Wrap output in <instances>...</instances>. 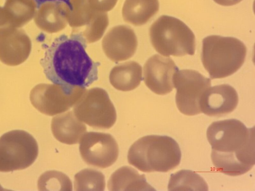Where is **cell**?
<instances>
[{"label": "cell", "instance_id": "cell-1", "mask_svg": "<svg viewBox=\"0 0 255 191\" xmlns=\"http://www.w3.org/2000/svg\"><path fill=\"white\" fill-rule=\"evenodd\" d=\"M86 44L78 33L56 38L40 60L46 78L55 84L84 88L97 81L100 64L87 54Z\"/></svg>", "mask_w": 255, "mask_h": 191}, {"label": "cell", "instance_id": "cell-2", "mask_svg": "<svg viewBox=\"0 0 255 191\" xmlns=\"http://www.w3.org/2000/svg\"><path fill=\"white\" fill-rule=\"evenodd\" d=\"M207 138L212 146L211 159L216 170L237 176L249 171L255 163L254 128L229 119L212 122Z\"/></svg>", "mask_w": 255, "mask_h": 191}, {"label": "cell", "instance_id": "cell-3", "mask_svg": "<svg viewBox=\"0 0 255 191\" xmlns=\"http://www.w3.org/2000/svg\"><path fill=\"white\" fill-rule=\"evenodd\" d=\"M181 158L178 144L166 135L143 136L130 146L128 154L129 164L146 173L168 172L179 165Z\"/></svg>", "mask_w": 255, "mask_h": 191}, {"label": "cell", "instance_id": "cell-4", "mask_svg": "<svg viewBox=\"0 0 255 191\" xmlns=\"http://www.w3.org/2000/svg\"><path fill=\"white\" fill-rule=\"evenodd\" d=\"M246 54L245 45L235 37L214 35L202 41L201 60L212 79L235 73L244 64Z\"/></svg>", "mask_w": 255, "mask_h": 191}, {"label": "cell", "instance_id": "cell-5", "mask_svg": "<svg viewBox=\"0 0 255 191\" xmlns=\"http://www.w3.org/2000/svg\"><path fill=\"white\" fill-rule=\"evenodd\" d=\"M151 43L159 54L169 56L193 55L195 37L192 31L181 20L162 15L149 28Z\"/></svg>", "mask_w": 255, "mask_h": 191}, {"label": "cell", "instance_id": "cell-6", "mask_svg": "<svg viewBox=\"0 0 255 191\" xmlns=\"http://www.w3.org/2000/svg\"><path fill=\"white\" fill-rule=\"evenodd\" d=\"M38 154L37 142L31 134L21 130L6 132L0 137V172L24 169Z\"/></svg>", "mask_w": 255, "mask_h": 191}, {"label": "cell", "instance_id": "cell-7", "mask_svg": "<svg viewBox=\"0 0 255 191\" xmlns=\"http://www.w3.org/2000/svg\"><path fill=\"white\" fill-rule=\"evenodd\" d=\"M74 113L93 128L109 129L115 124L117 113L107 92L100 88L86 90L74 105Z\"/></svg>", "mask_w": 255, "mask_h": 191}, {"label": "cell", "instance_id": "cell-8", "mask_svg": "<svg viewBox=\"0 0 255 191\" xmlns=\"http://www.w3.org/2000/svg\"><path fill=\"white\" fill-rule=\"evenodd\" d=\"M85 88L57 84H40L30 93V100L40 112L53 116L64 112L81 98Z\"/></svg>", "mask_w": 255, "mask_h": 191}, {"label": "cell", "instance_id": "cell-9", "mask_svg": "<svg viewBox=\"0 0 255 191\" xmlns=\"http://www.w3.org/2000/svg\"><path fill=\"white\" fill-rule=\"evenodd\" d=\"M176 89L175 101L182 113L193 116L202 113L200 101L204 93L211 87V80L198 71L185 69L178 71L173 77Z\"/></svg>", "mask_w": 255, "mask_h": 191}, {"label": "cell", "instance_id": "cell-10", "mask_svg": "<svg viewBox=\"0 0 255 191\" xmlns=\"http://www.w3.org/2000/svg\"><path fill=\"white\" fill-rule=\"evenodd\" d=\"M70 13L68 23L72 33L80 34L87 43L99 40L109 25L106 12L94 9L88 0H69Z\"/></svg>", "mask_w": 255, "mask_h": 191}, {"label": "cell", "instance_id": "cell-11", "mask_svg": "<svg viewBox=\"0 0 255 191\" xmlns=\"http://www.w3.org/2000/svg\"><path fill=\"white\" fill-rule=\"evenodd\" d=\"M79 151L88 165L106 168L117 161L119 150L117 141L111 134L89 132L81 138Z\"/></svg>", "mask_w": 255, "mask_h": 191}, {"label": "cell", "instance_id": "cell-12", "mask_svg": "<svg viewBox=\"0 0 255 191\" xmlns=\"http://www.w3.org/2000/svg\"><path fill=\"white\" fill-rule=\"evenodd\" d=\"M178 71L171 58L155 54L144 65L143 81L154 93L165 95L173 89V77Z\"/></svg>", "mask_w": 255, "mask_h": 191}, {"label": "cell", "instance_id": "cell-13", "mask_svg": "<svg viewBox=\"0 0 255 191\" xmlns=\"http://www.w3.org/2000/svg\"><path fill=\"white\" fill-rule=\"evenodd\" d=\"M103 50L108 58L115 62L130 58L135 53L137 39L129 26L120 25L112 28L102 40Z\"/></svg>", "mask_w": 255, "mask_h": 191}, {"label": "cell", "instance_id": "cell-14", "mask_svg": "<svg viewBox=\"0 0 255 191\" xmlns=\"http://www.w3.org/2000/svg\"><path fill=\"white\" fill-rule=\"evenodd\" d=\"M239 102L235 89L228 84L210 87L200 101L201 112L210 116H221L233 111Z\"/></svg>", "mask_w": 255, "mask_h": 191}, {"label": "cell", "instance_id": "cell-15", "mask_svg": "<svg viewBox=\"0 0 255 191\" xmlns=\"http://www.w3.org/2000/svg\"><path fill=\"white\" fill-rule=\"evenodd\" d=\"M31 50V42L25 31L17 28L0 36V61L15 66L23 63Z\"/></svg>", "mask_w": 255, "mask_h": 191}, {"label": "cell", "instance_id": "cell-16", "mask_svg": "<svg viewBox=\"0 0 255 191\" xmlns=\"http://www.w3.org/2000/svg\"><path fill=\"white\" fill-rule=\"evenodd\" d=\"M70 13V6L67 2L46 1L36 11L34 21L41 30L49 33H56L67 26Z\"/></svg>", "mask_w": 255, "mask_h": 191}, {"label": "cell", "instance_id": "cell-17", "mask_svg": "<svg viewBox=\"0 0 255 191\" xmlns=\"http://www.w3.org/2000/svg\"><path fill=\"white\" fill-rule=\"evenodd\" d=\"M51 127L52 133L57 140L69 145L79 142L87 130L86 125L72 111L54 117Z\"/></svg>", "mask_w": 255, "mask_h": 191}, {"label": "cell", "instance_id": "cell-18", "mask_svg": "<svg viewBox=\"0 0 255 191\" xmlns=\"http://www.w3.org/2000/svg\"><path fill=\"white\" fill-rule=\"evenodd\" d=\"M108 189L110 191L155 190L147 182L144 175L127 166L120 168L111 175Z\"/></svg>", "mask_w": 255, "mask_h": 191}, {"label": "cell", "instance_id": "cell-19", "mask_svg": "<svg viewBox=\"0 0 255 191\" xmlns=\"http://www.w3.org/2000/svg\"><path fill=\"white\" fill-rule=\"evenodd\" d=\"M109 80L117 90L124 92L133 90L142 80L141 66L133 61L118 64L111 70Z\"/></svg>", "mask_w": 255, "mask_h": 191}, {"label": "cell", "instance_id": "cell-20", "mask_svg": "<svg viewBox=\"0 0 255 191\" xmlns=\"http://www.w3.org/2000/svg\"><path fill=\"white\" fill-rule=\"evenodd\" d=\"M158 0H126L122 9L125 21L135 26L142 25L159 10Z\"/></svg>", "mask_w": 255, "mask_h": 191}, {"label": "cell", "instance_id": "cell-21", "mask_svg": "<svg viewBox=\"0 0 255 191\" xmlns=\"http://www.w3.org/2000/svg\"><path fill=\"white\" fill-rule=\"evenodd\" d=\"M35 0H6L3 8L15 28H20L30 21L36 12Z\"/></svg>", "mask_w": 255, "mask_h": 191}, {"label": "cell", "instance_id": "cell-22", "mask_svg": "<svg viewBox=\"0 0 255 191\" xmlns=\"http://www.w3.org/2000/svg\"><path fill=\"white\" fill-rule=\"evenodd\" d=\"M169 191H208V185L199 175L188 170H181L171 175Z\"/></svg>", "mask_w": 255, "mask_h": 191}, {"label": "cell", "instance_id": "cell-23", "mask_svg": "<svg viewBox=\"0 0 255 191\" xmlns=\"http://www.w3.org/2000/svg\"><path fill=\"white\" fill-rule=\"evenodd\" d=\"M105 188V176L100 171L93 169H85L75 175V191H104Z\"/></svg>", "mask_w": 255, "mask_h": 191}, {"label": "cell", "instance_id": "cell-24", "mask_svg": "<svg viewBox=\"0 0 255 191\" xmlns=\"http://www.w3.org/2000/svg\"><path fill=\"white\" fill-rule=\"evenodd\" d=\"M39 190L72 191V184L65 174L57 171H49L43 174L38 183Z\"/></svg>", "mask_w": 255, "mask_h": 191}, {"label": "cell", "instance_id": "cell-25", "mask_svg": "<svg viewBox=\"0 0 255 191\" xmlns=\"http://www.w3.org/2000/svg\"><path fill=\"white\" fill-rule=\"evenodd\" d=\"M90 5L94 9L102 12L112 10L116 5L118 0H88Z\"/></svg>", "mask_w": 255, "mask_h": 191}, {"label": "cell", "instance_id": "cell-26", "mask_svg": "<svg viewBox=\"0 0 255 191\" xmlns=\"http://www.w3.org/2000/svg\"><path fill=\"white\" fill-rule=\"evenodd\" d=\"M15 28L7 16L4 9L0 6V36L4 35Z\"/></svg>", "mask_w": 255, "mask_h": 191}, {"label": "cell", "instance_id": "cell-27", "mask_svg": "<svg viewBox=\"0 0 255 191\" xmlns=\"http://www.w3.org/2000/svg\"><path fill=\"white\" fill-rule=\"evenodd\" d=\"M242 0H214L217 3L224 6H231L237 4Z\"/></svg>", "mask_w": 255, "mask_h": 191}]
</instances>
